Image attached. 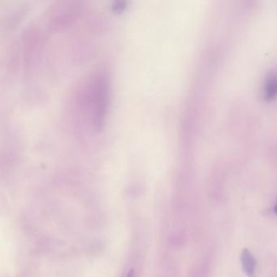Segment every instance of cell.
I'll return each instance as SVG.
<instances>
[{"label":"cell","mask_w":277,"mask_h":277,"mask_svg":"<svg viewBox=\"0 0 277 277\" xmlns=\"http://www.w3.org/2000/svg\"><path fill=\"white\" fill-rule=\"evenodd\" d=\"M241 261L243 264V270L245 273H246V275L250 277H254L256 261L254 259L251 253L249 252V249H243L242 254H241Z\"/></svg>","instance_id":"1"},{"label":"cell","mask_w":277,"mask_h":277,"mask_svg":"<svg viewBox=\"0 0 277 277\" xmlns=\"http://www.w3.org/2000/svg\"><path fill=\"white\" fill-rule=\"evenodd\" d=\"M277 92V77H270L266 86V93L268 98H273Z\"/></svg>","instance_id":"2"},{"label":"cell","mask_w":277,"mask_h":277,"mask_svg":"<svg viewBox=\"0 0 277 277\" xmlns=\"http://www.w3.org/2000/svg\"><path fill=\"white\" fill-rule=\"evenodd\" d=\"M126 277H134V273H133V271H130L129 273H128V275Z\"/></svg>","instance_id":"3"},{"label":"cell","mask_w":277,"mask_h":277,"mask_svg":"<svg viewBox=\"0 0 277 277\" xmlns=\"http://www.w3.org/2000/svg\"><path fill=\"white\" fill-rule=\"evenodd\" d=\"M274 211H275L276 213L277 214V205H276L275 208H274Z\"/></svg>","instance_id":"4"}]
</instances>
